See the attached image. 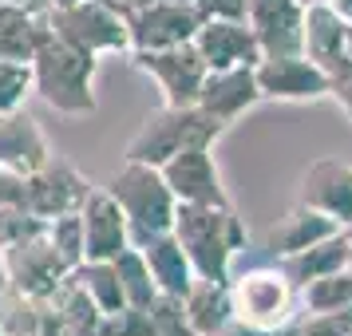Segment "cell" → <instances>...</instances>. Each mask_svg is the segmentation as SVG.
I'll return each mask as SVG.
<instances>
[{
  "label": "cell",
  "instance_id": "cell-1",
  "mask_svg": "<svg viewBox=\"0 0 352 336\" xmlns=\"http://www.w3.org/2000/svg\"><path fill=\"white\" fill-rule=\"evenodd\" d=\"M170 234L186 249L198 277H206V281H230L234 277V257L245 249V225L234 214V206L178 202Z\"/></svg>",
  "mask_w": 352,
  "mask_h": 336
},
{
  "label": "cell",
  "instance_id": "cell-2",
  "mask_svg": "<svg viewBox=\"0 0 352 336\" xmlns=\"http://www.w3.org/2000/svg\"><path fill=\"white\" fill-rule=\"evenodd\" d=\"M96 67L99 56L48 32L32 56V91L60 115H91L96 111Z\"/></svg>",
  "mask_w": 352,
  "mask_h": 336
},
{
  "label": "cell",
  "instance_id": "cell-3",
  "mask_svg": "<svg viewBox=\"0 0 352 336\" xmlns=\"http://www.w3.org/2000/svg\"><path fill=\"white\" fill-rule=\"evenodd\" d=\"M230 297H234V320L261 336L281 333L285 324L297 320L301 293L293 285V277L277 265H254L245 273L230 277Z\"/></svg>",
  "mask_w": 352,
  "mask_h": 336
},
{
  "label": "cell",
  "instance_id": "cell-4",
  "mask_svg": "<svg viewBox=\"0 0 352 336\" xmlns=\"http://www.w3.org/2000/svg\"><path fill=\"white\" fill-rule=\"evenodd\" d=\"M107 194L123 206L131 222V241L155 238V234H166L175 225V210L178 198L170 190V182L162 178L159 166L151 162H131L123 159V166L111 175L107 182Z\"/></svg>",
  "mask_w": 352,
  "mask_h": 336
},
{
  "label": "cell",
  "instance_id": "cell-5",
  "mask_svg": "<svg viewBox=\"0 0 352 336\" xmlns=\"http://www.w3.org/2000/svg\"><path fill=\"white\" fill-rule=\"evenodd\" d=\"M226 131V123H218L210 111H202L198 103L194 107H166L155 111L143 127L131 135L123 159L131 162H151V166H162L170 162L178 150L186 146H214V139Z\"/></svg>",
  "mask_w": 352,
  "mask_h": 336
},
{
  "label": "cell",
  "instance_id": "cell-6",
  "mask_svg": "<svg viewBox=\"0 0 352 336\" xmlns=\"http://www.w3.org/2000/svg\"><path fill=\"white\" fill-rule=\"evenodd\" d=\"M48 28L60 40L91 56H115L131 52V28L127 12H119L103 0H72V4H52L48 8Z\"/></svg>",
  "mask_w": 352,
  "mask_h": 336
},
{
  "label": "cell",
  "instance_id": "cell-7",
  "mask_svg": "<svg viewBox=\"0 0 352 336\" xmlns=\"http://www.w3.org/2000/svg\"><path fill=\"white\" fill-rule=\"evenodd\" d=\"M131 60H135L139 71H146L159 83L166 107H194L198 103L210 67L202 60V52L194 48V40L190 44H175V48H159V52H131Z\"/></svg>",
  "mask_w": 352,
  "mask_h": 336
},
{
  "label": "cell",
  "instance_id": "cell-8",
  "mask_svg": "<svg viewBox=\"0 0 352 336\" xmlns=\"http://www.w3.org/2000/svg\"><path fill=\"white\" fill-rule=\"evenodd\" d=\"M0 257H4V277H8V285L24 289V293H32L40 301L52 297V293L67 281V273H72V265H67L64 257H60V249L52 245L48 225H44L40 234H32V238H20V241H12V245H4Z\"/></svg>",
  "mask_w": 352,
  "mask_h": 336
},
{
  "label": "cell",
  "instance_id": "cell-9",
  "mask_svg": "<svg viewBox=\"0 0 352 336\" xmlns=\"http://www.w3.org/2000/svg\"><path fill=\"white\" fill-rule=\"evenodd\" d=\"M131 52H159L175 44H190L202 28V12L194 0H162L127 12Z\"/></svg>",
  "mask_w": 352,
  "mask_h": 336
},
{
  "label": "cell",
  "instance_id": "cell-10",
  "mask_svg": "<svg viewBox=\"0 0 352 336\" xmlns=\"http://www.w3.org/2000/svg\"><path fill=\"white\" fill-rule=\"evenodd\" d=\"M257 87L265 99H285V103H305V99L333 96V76L309 60L305 52H285V56H261L257 60Z\"/></svg>",
  "mask_w": 352,
  "mask_h": 336
},
{
  "label": "cell",
  "instance_id": "cell-11",
  "mask_svg": "<svg viewBox=\"0 0 352 336\" xmlns=\"http://www.w3.org/2000/svg\"><path fill=\"white\" fill-rule=\"evenodd\" d=\"M96 190L87 178L64 162L60 155H52L40 170L28 175V194H24V210L36 214L40 222H52L60 214H76V210L87 202V194Z\"/></svg>",
  "mask_w": 352,
  "mask_h": 336
},
{
  "label": "cell",
  "instance_id": "cell-12",
  "mask_svg": "<svg viewBox=\"0 0 352 336\" xmlns=\"http://www.w3.org/2000/svg\"><path fill=\"white\" fill-rule=\"evenodd\" d=\"M162 178L170 182L178 202L194 206H230V194L222 186V175L214 166V146H186L170 162L159 166Z\"/></svg>",
  "mask_w": 352,
  "mask_h": 336
},
{
  "label": "cell",
  "instance_id": "cell-13",
  "mask_svg": "<svg viewBox=\"0 0 352 336\" xmlns=\"http://www.w3.org/2000/svg\"><path fill=\"white\" fill-rule=\"evenodd\" d=\"M80 222H83V261H115L131 245V222L123 206L107 194V186L87 194V202L80 206Z\"/></svg>",
  "mask_w": 352,
  "mask_h": 336
},
{
  "label": "cell",
  "instance_id": "cell-14",
  "mask_svg": "<svg viewBox=\"0 0 352 336\" xmlns=\"http://www.w3.org/2000/svg\"><path fill=\"white\" fill-rule=\"evenodd\" d=\"M194 48L202 52L210 71H218V67H257V60L265 56L250 20H202V28L194 36Z\"/></svg>",
  "mask_w": 352,
  "mask_h": 336
},
{
  "label": "cell",
  "instance_id": "cell-15",
  "mask_svg": "<svg viewBox=\"0 0 352 336\" xmlns=\"http://www.w3.org/2000/svg\"><path fill=\"white\" fill-rule=\"evenodd\" d=\"M245 20H250L265 56L301 52V24H305L301 0H245Z\"/></svg>",
  "mask_w": 352,
  "mask_h": 336
},
{
  "label": "cell",
  "instance_id": "cell-16",
  "mask_svg": "<svg viewBox=\"0 0 352 336\" xmlns=\"http://www.w3.org/2000/svg\"><path fill=\"white\" fill-rule=\"evenodd\" d=\"M261 87H257V71L254 67H218V71H206V83H202V96H198V107L210 111L218 123H234L241 115L261 103Z\"/></svg>",
  "mask_w": 352,
  "mask_h": 336
},
{
  "label": "cell",
  "instance_id": "cell-17",
  "mask_svg": "<svg viewBox=\"0 0 352 336\" xmlns=\"http://www.w3.org/2000/svg\"><path fill=\"white\" fill-rule=\"evenodd\" d=\"M99 324H103L99 304L72 281V273L52 297H44L40 336H99Z\"/></svg>",
  "mask_w": 352,
  "mask_h": 336
},
{
  "label": "cell",
  "instance_id": "cell-18",
  "mask_svg": "<svg viewBox=\"0 0 352 336\" xmlns=\"http://www.w3.org/2000/svg\"><path fill=\"white\" fill-rule=\"evenodd\" d=\"M297 202L329 214L340 225L352 222V166L349 162H336V159L313 162L301 178V198Z\"/></svg>",
  "mask_w": 352,
  "mask_h": 336
},
{
  "label": "cell",
  "instance_id": "cell-19",
  "mask_svg": "<svg viewBox=\"0 0 352 336\" xmlns=\"http://www.w3.org/2000/svg\"><path fill=\"white\" fill-rule=\"evenodd\" d=\"M48 159H52L48 139H44L40 123H36L24 107L0 115V166H4V170L32 175V170H40Z\"/></svg>",
  "mask_w": 352,
  "mask_h": 336
},
{
  "label": "cell",
  "instance_id": "cell-20",
  "mask_svg": "<svg viewBox=\"0 0 352 336\" xmlns=\"http://www.w3.org/2000/svg\"><path fill=\"white\" fill-rule=\"evenodd\" d=\"M333 234H340V222H336V218L297 202L285 218H277V225H273L270 238H265V249L281 261V257L301 254V249H309V245H317V241H324V238H333Z\"/></svg>",
  "mask_w": 352,
  "mask_h": 336
},
{
  "label": "cell",
  "instance_id": "cell-21",
  "mask_svg": "<svg viewBox=\"0 0 352 336\" xmlns=\"http://www.w3.org/2000/svg\"><path fill=\"white\" fill-rule=\"evenodd\" d=\"M301 52L333 76V67L349 52V20H340L333 4H309L301 24Z\"/></svg>",
  "mask_w": 352,
  "mask_h": 336
},
{
  "label": "cell",
  "instance_id": "cell-22",
  "mask_svg": "<svg viewBox=\"0 0 352 336\" xmlns=\"http://www.w3.org/2000/svg\"><path fill=\"white\" fill-rule=\"evenodd\" d=\"M48 32H52L48 12L28 8V4H12V0H0V60L32 64L36 48L44 44Z\"/></svg>",
  "mask_w": 352,
  "mask_h": 336
},
{
  "label": "cell",
  "instance_id": "cell-23",
  "mask_svg": "<svg viewBox=\"0 0 352 336\" xmlns=\"http://www.w3.org/2000/svg\"><path fill=\"white\" fill-rule=\"evenodd\" d=\"M139 249H143L146 265H151V277H155V285L162 289V293H170V297H186V289L194 285V265L190 257H186V249L178 245V238L166 229V234H155V238H143L135 241Z\"/></svg>",
  "mask_w": 352,
  "mask_h": 336
},
{
  "label": "cell",
  "instance_id": "cell-24",
  "mask_svg": "<svg viewBox=\"0 0 352 336\" xmlns=\"http://www.w3.org/2000/svg\"><path fill=\"white\" fill-rule=\"evenodd\" d=\"M186 320L194 324L198 336H210L226 328L234 320V297H230V281H206V277H194V285L182 297Z\"/></svg>",
  "mask_w": 352,
  "mask_h": 336
},
{
  "label": "cell",
  "instance_id": "cell-25",
  "mask_svg": "<svg viewBox=\"0 0 352 336\" xmlns=\"http://www.w3.org/2000/svg\"><path fill=\"white\" fill-rule=\"evenodd\" d=\"M281 269L293 277V285L301 289L309 281H317V277H329L336 269H349V245H344V225H340V234L333 238L317 241V245H309L301 254L293 257H281Z\"/></svg>",
  "mask_w": 352,
  "mask_h": 336
},
{
  "label": "cell",
  "instance_id": "cell-26",
  "mask_svg": "<svg viewBox=\"0 0 352 336\" xmlns=\"http://www.w3.org/2000/svg\"><path fill=\"white\" fill-rule=\"evenodd\" d=\"M72 281L99 304V313H119V309L127 304L115 261H80V265L72 269Z\"/></svg>",
  "mask_w": 352,
  "mask_h": 336
},
{
  "label": "cell",
  "instance_id": "cell-27",
  "mask_svg": "<svg viewBox=\"0 0 352 336\" xmlns=\"http://www.w3.org/2000/svg\"><path fill=\"white\" fill-rule=\"evenodd\" d=\"M115 269H119V285H123L127 304H135V309H151V304L162 297V289L155 285V277H151V265H146L143 249H139L135 241L115 257Z\"/></svg>",
  "mask_w": 352,
  "mask_h": 336
},
{
  "label": "cell",
  "instance_id": "cell-28",
  "mask_svg": "<svg viewBox=\"0 0 352 336\" xmlns=\"http://www.w3.org/2000/svg\"><path fill=\"white\" fill-rule=\"evenodd\" d=\"M44 301L16 285H0V333L4 336H40Z\"/></svg>",
  "mask_w": 352,
  "mask_h": 336
},
{
  "label": "cell",
  "instance_id": "cell-29",
  "mask_svg": "<svg viewBox=\"0 0 352 336\" xmlns=\"http://www.w3.org/2000/svg\"><path fill=\"white\" fill-rule=\"evenodd\" d=\"M301 293V313H333V309H352V265L336 269L329 277H317L309 285L297 289Z\"/></svg>",
  "mask_w": 352,
  "mask_h": 336
},
{
  "label": "cell",
  "instance_id": "cell-30",
  "mask_svg": "<svg viewBox=\"0 0 352 336\" xmlns=\"http://www.w3.org/2000/svg\"><path fill=\"white\" fill-rule=\"evenodd\" d=\"M28 96H32V64L0 60V115L24 107Z\"/></svg>",
  "mask_w": 352,
  "mask_h": 336
},
{
  "label": "cell",
  "instance_id": "cell-31",
  "mask_svg": "<svg viewBox=\"0 0 352 336\" xmlns=\"http://www.w3.org/2000/svg\"><path fill=\"white\" fill-rule=\"evenodd\" d=\"M48 238H52V245L60 249V257L76 269V265L83 261V222H80V210H76V214H60V218H52V222H48Z\"/></svg>",
  "mask_w": 352,
  "mask_h": 336
},
{
  "label": "cell",
  "instance_id": "cell-32",
  "mask_svg": "<svg viewBox=\"0 0 352 336\" xmlns=\"http://www.w3.org/2000/svg\"><path fill=\"white\" fill-rule=\"evenodd\" d=\"M99 336H155V317H151V309L123 304L119 313H103Z\"/></svg>",
  "mask_w": 352,
  "mask_h": 336
},
{
  "label": "cell",
  "instance_id": "cell-33",
  "mask_svg": "<svg viewBox=\"0 0 352 336\" xmlns=\"http://www.w3.org/2000/svg\"><path fill=\"white\" fill-rule=\"evenodd\" d=\"M151 317H155V336H198V333H194V324L186 320L182 297L162 293L159 301L151 304Z\"/></svg>",
  "mask_w": 352,
  "mask_h": 336
},
{
  "label": "cell",
  "instance_id": "cell-34",
  "mask_svg": "<svg viewBox=\"0 0 352 336\" xmlns=\"http://www.w3.org/2000/svg\"><path fill=\"white\" fill-rule=\"evenodd\" d=\"M301 336H352V309H333V313H297L293 320Z\"/></svg>",
  "mask_w": 352,
  "mask_h": 336
},
{
  "label": "cell",
  "instance_id": "cell-35",
  "mask_svg": "<svg viewBox=\"0 0 352 336\" xmlns=\"http://www.w3.org/2000/svg\"><path fill=\"white\" fill-rule=\"evenodd\" d=\"M202 20H245V0H194Z\"/></svg>",
  "mask_w": 352,
  "mask_h": 336
},
{
  "label": "cell",
  "instance_id": "cell-36",
  "mask_svg": "<svg viewBox=\"0 0 352 336\" xmlns=\"http://www.w3.org/2000/svg\"><path fill=\"white\" fill-rule=\"evenodd\" d=\"M333 99L344 107V115L352 119V76H340V80H333Z\"/></svg>",
  "mask_w": 352,
  "mask_h": 336
},
{
  "label": "cell",
  "instance_id": "cell-37",
  "mask_svg": "<svg viewBox=\"0 0 352 336\" xmlns=\"http://www.w3.org/2000/svg\"><path fill=\"white\" fill-rule=\"evenodd\" d=\"M210 336H261V333H254V328H245L241 320H230L226 328H218V333H210Z\"/></svg>",
  "mask_w": 352,
  "mask_h": 336
},
{
  "label": "cell",
  "instance_id": "cell-38",
  "mask_svg": "<svg viewBox=\"0 0 352 336\" xmlns=\"http://www.w3.org/2000/svg\"><path fill=\"white\" fill-rule=\"evenodd\" d=\"M329 4L340 12V20H349V24H352V0H329Z\"/></svg>",
  "mask_w": 352,
  "mask_h": 336
},
{
  "label": "cell",
  "instance_id": "cell-39",
  "mask_svg": "<svg viewBox=\"0 0 352 336\" xmlns=\"http://www.w3.org/2000/svg\"><path fill=\"white\" fill-rule=\"evenodd\" d=\"M12 4H28V8H40V12L52 8V0H12Z\"/></svg>",
  "mask_w": 352,
  "mask_h": 336
},
{
  "label": "cell",
  "instance_id": "cell-40",
  "mask_svg": "<svg viewBox=\"0 0 352 336\" xmlns=\"http://www.w3.org/2000/svg\"><path fill=\"white\" fill-rule=\"evenodd\" d=\"M344 245H349V265H352V222H344Z\"/></svg>",
  "mask_w": 352,
  "mask_h": 336
},
{
  "label": "cell",
  "instance_id": "cell-41",
  "mask_svg": "<svg viewBox=\"0 0 352 336\" xmlns=\"http://www.w3.org/2000/svg\"><path fill=\"white\" fill-rule=\"evenodd\" d=\"M103 4H111V8H119V12H131V0H103Z\"/></svg>",
  "mask_w": 352,
  "mask_h": 336
},
{
  "label": "cell",
  "instance_id": "cell-42",
  "mask_svg": "<svg viewBox=\"0 0 352 336\" xmlns=\"http://www.w3.org/2000/svg\"><path fill=\"white\" fill-rule=\"evenodd\" d=\"M273 336H301V328H297V324H285L281 333H273Z\"/></svg>",
  "mask_w": 352,
  "mask_h": 336
},
{
  "label": "cell",
  "instance_id": "cell-43",
  "mask_svg": "<svg viewBox=\"0 0 352 336\" xmlns=\"http://www.w3.org/2000/svg\"><path fill=\"white\" fill-rule=\"evenodd\" d=\"M143 4H162V0H131V8H143Z\"/></svg>",
  "mask_w": 352,
  "mask_h": 336
},
{
  "label": "cell",
  "instance_id": "cell-44",
  "mask_svg": "<svg viewBox=\"0 0 352 336\" xmlns=\"http://www.w3.org/2000/svg\"><path fill=\"white\" fill-rule=\"evenodd\" d=\"M0 285H8V277H4V257H0Z\"/></svg>",
  "mask_w": 352,
  "mask_h": 336
},
{
  "label": "cell",
  "instance_id": "cell-45",
  "mask_svg": "<svg viewBox=\"0 0 352 336\" xmlns=\"http://www.w3.org/2000/svg\"><path fill=\"white\" fill-rule=\"evenodd\" d=\"M305 8H309V4H329V0H301Z\"/></svg>",
  "mask_w": 352,
  "mask_h": 336
}]
</instances>
